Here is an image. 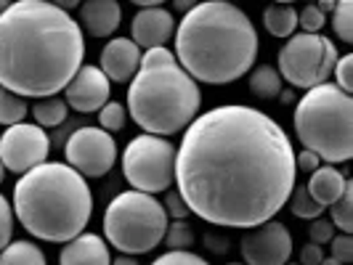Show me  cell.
Returning <instances> with one entry per match:
<instances>
[{
    "label": "cell",
    "mask_w": 353,
    "mask_h": 265,
    "mask_svg": "<svg viewBox=\"0 0 353 265\" xmlns=\"http://www.w3.org/2000/svg\"><path fill=\"white\" fill-rule=\"evenodd\" d=\"M0 265H46V255L35 242L19 239L0 249Z\"/></svg>",
    "instance_id": "44dd1931"
},
{
    "label": "cell",
    "mask_w": 353,
    "mask_h": 265,
    "mask_svg": "<svg viewBox=\"0 0 353 265\" xmlns=\"http://www.w3.org/2000/svg\"><path fill=\"white\" fill-rule=\"evenodd\" d=\"M287 204H290V212L295 215V218H301V220H314V218H321L327 207H321L314 196L308 194V189L305 186H298L295 183V189H292V194L287 199Z\"/></svg>",
    "instance_id": "603a6c76"
},
{
    "label": "cell",
    "mask_w": 353,
    "mask_h": 265,
    "mask_svg": "<svg viewBox=\"0 0 353 265\" xmlns=\"http://www.w3.org/2000/svg\"><path fill=\"white\" fill-rule=\"evenodd\" d=\"M67 101H61L59 96H46V98H37L35 101V123L40 127H59V125L67 120Z\"/></svg>",
    "instance_id": "7402d4cb"
},
{
    "label": "cell",
    "mask_w": 353,
    "mask_h": 265,
    "mask_svg": "<svg viewBox=\"0 0 353 265\" xmlns=\"http://www.w3.org/2000/svg\"><path fill=\"white\" fill-rule=\"evenodd\" d=\"M6 180V167H3V162H0V183Z\"/></svg>",
    "instance_id": "bcb514c9"
},
{
    "label": "cell",
    "mask_w": 353,
    "mask_h": 265,
    "mask_svg": "<svg viewBox=\"0 0 353 265\" xmlns=\"http://www.w3.org/2000/svg\"><path fill=\"white\" fill-rule=\"evenodd\" d=\"M64 154H67V165L74 167L83 178H101L117 162V143L112 138V133L88 125L72 133Z\"/></svg>",
    "instance_id": "30bf717a"
},
{
    "label": "cell",
    "mask_w": 353,
    "mask_h": 265,
    "mask_svg": "<svg viewBox=\"0 0 353 265\" xmlns=\"http://www.w3.org/2000/svg\"><path fill=\"white\" fill-rule=\"evenodd\" d=\"M176 35V19L162 6L141 8L130 21V40L139 48H157Z\"/></svg>",
    "instance_id": "5bb4252c"
},
{
    "label": "cell",
    "mask_w": 353,
    "mask_h": 265,
    "mask_svg": "<svg viewBox=\"0 0 353 265\" xmlns=\"http://www.w3.org/2000/svg\"><path fill=\"white\" fill-rule=\"evenodd\" d=\"M332 210V226L340 233H351L353 231V180H345V191L340 194L335 204H330Z\"/></svg>",
    "instance_id": "d4e9b609"
},
{
    "label": "cell",
    "mask_w": 353,
    "mask_h": 265,
    "mask_svg": "<svg viewBox=\"0 0 353 265\" xmlns=\"http://www.w3.org/2000/svg\"><path fill=\"white\" fill-rule=\"evenodd\" d=\"M229 265H245V263H229Z\"/></svg>",
    "instance_id": "681fc988"
},
{
    "label": "cell",
    "mask_w": 353,
    "mask_h": 265,
    "mask_svg": "<svg viewBox=\"0 0 353 265\" xmlns=\"http://www.w3.org/2000/svg\"><path fill=\"white\" fill-rule=\"evenodd\" d=\"M8 6H11V0H0V14H6Z\"/></svg>",
    "instance_id": "f6af8a7d"
},
{
    "label": "cell",
    "mask_w": 353,
    "mask_h": 265,
    "mask_svg": "<svg viewBox=\"0 0 353 265\" xmlns=\"http://www.w3.org/2000/svg\"><path fill=\"white\" fill-rule=\"evenodd\" d=\"M51 3L56 6V8H61V11H67V14H70L72 8H77L83 0H51Z\"/></svg>",
    "instance_id": "f35d334b"
},
{
    "label": "cell",
    "mask_w": 353,
    "mask_h": 265,
    "mask_svg": "<svg viewBox=\"0 0 353 265\" xmlns=\"http://www.w3.org/2000/svg\"><path fill=\"white\" fill-rule=\"evenodd\" d=\"M223 3H236V0H223Z\"/></svg>",
    "instance_id": "c3c4849f"
},
{
    "label": "cell",
    "mask_w": 353,
    "mask_h": 265,
    "mask_svg": "<svg viewBox=\"0 0 353 265\" xmlns=\"http://www.w3.org/2000/svg\"><path fill=\"white\" fill-rule=\"evenodd\" d=\"M168 212L157 196L120 191L104 212V239L123 255H146L157 249L168 231Z\"/></svg>",
    "instance_id": "52a82bcc"
},
{
    "label": "cell",
    "mask_w": 353,
    "mask_h": 265,
    "mask_svg": "<svg viewBox=\"0 0 353 265\" xmlns=\"http://www.w3.org/2000/svg\"><path fill=\"white\" fill-rule=\"evenodd\" d=\"M284 265H295V263H284ZM298 265H301V263H298Z\"/></svg>",
    "instance_id": "f907efd6"
},
{
    "label": "cell",
    "mask_w": 353,
    "mask_h": 265,
    "mask_svg": "<svg viewBox=\"0 0 353 265\" xmlns=\"http://www.w3.org/2000/svg\"><path fill=\"white\" fill-rule=\"evenodd\" d=\"M123 173L130 189L162 194L176 183V146L152 133H141L125 146Z\"/></svg>",
    "instance_id": "ba28073f"
},
{
    "label": "cell",
    "mask_w": 353,
    "mask_h": 265,
    "mask_svg": "<svg viewBox=\"0 0 353 265\" xmlns=\"http://www.w3.org/2000/svg\"><path fill=\"white\" fill-rule=\"evenodd\" d=\"M123 21V8L117 0H83L80 3V30L93 37H109Z\"/></svg>",
    "instance_id": "2e32d148"
},
{
    "label": "cell",
    "mask_w": 353,
    "mask_h": 265,
    "mask_svg": "<svg viewBox=\"0 0 353 265\" xmlns=\"http://www.w3.org/2000/svg\"><path fill=\"white\" fill-rule=\"evenodd\" d=\"M59 265H112V255L99 233L83 231L64 244L59 255Z\"/></svg>",
    "instance_id": "e0dca14e"
},
{
    "label": "cell",
    "mask_w": 353,
    "mask_h": 265,
    "mask_svg": "<svg viewBox=\"0 0 353 265\" xmlns=\"http://www.w3.org/2000/svg\"><path fill=\"white\" fill-rule=\"evenodd\" d=\"M332 257L340 260L343 265L353 263V236L351 233H335L332 236Z\"/></svg>",
    "instance_id": "836d02e7"
},
{
    "label": "cell",
    "mask_w": 353,
    "mask_h": 265,
    "mask_svg": "<svg viewBox=\"0 0 353 265\" xmlns=\"http://www.w3.org/2000/svg\"><path fill=\"white\" fill-rule=\"evenodd\" d=\"M162 242L168 244V249H189L194 244V229L186 220H173V223H168Z\"/></svg>",
    "instance_id": "4316f807"
},
{
    "label": "cell",
    "mask_w": 353,
    "mask_h": 265,
    "mask_svg": "<svg viewBox=\"0 0 353 265\" xmlns=\"http://www.w3.org/2000/svg\"><path fill=\"white\" fill-rule=\"evenodd\" d=\"M162 207H165V212H168L170 220H186V218L192 215L189 207H186V202L181 199L178 191H168V194H165V202H162Z\"/></svg>",
    "instance_id": "e575fe53"
},
{
    "label": "cell",
    "mask_w": 353,
    "mask_h": 265,
    "mask_svg": "<svg viewBox=\"0 0 353 265\" xmlns=\"http://www.w3.org/2000/svg\"><path fill=\"white\" fill-rule=\"evenodd\" d=\"M152 265H210L208 260H202L199 255L189 252V249H168L162 257H157Z\"/></svg>",
    "instance_id": "4dcf8cb0"
},
{
    "label": "cell",
    "mask_w": 353,
    "mask_h": 265,
    "mask_svg": "<svg viewBox=\"0 0 353 265\" xmlns=\"http://www.w3.org/2000/svg\"><path fill=\"white\" fill-rule=\"evenodd\" d=\"M85 59V37L51 0H17L0 14V88L46 98L67 88Z\"/></svg>",
    "instance_id": "7a4b0ae2"
},
{
    "label": "cell",
    "mask_w": 353,
    "mask_h": 265,
    "mask_svg": "<svg viewBox=\"0 0 353 265\" xmlns=\"http://www.w3.org/2000/svg\"><path fill=\"white\" fill-rule=\"evenodd\" d=\"M274 3H295V0H274Z\"/></svg>",
    "instance_id": "7dc6e473"
},
{
    "label": "cell",
    "mask_w": 353,
    "mask_h": 265,
    "mask_svg": "<svg viewBox=\"0 0 353 265\" xmlns=\"http://www.w3.org/2000/svg\"><path fill=\"white\" fill-rule=\"evenodd\" d=\"M109 93H112V83L104 72L93 64L80 67L77 74L72 77L64 88V101L67 106H72L74 112L80 114H93L99 112L101 106L109 101Z\"/></svg>",
    "instance_id": "4fadbf2b"
},
{
    "label": "cell",
    "mask_w": 353,
    "mask_h": 265,
    "mask_svg": "<svg viewBox=\"0 0 353 265\" xmlns=\"http://www.w3.org/2000/svg\"><path fill=\"white\" fill-rule=\"evenodd\" d=\"M141 67V48L130 37H114L101 51V72L109 83H130Z\"/></svg>",
    "instance_id": "9a60e30c"
},
{
    "label": "cell",
    "mask_w": 353,
    "mask_h": 265,
    "mask_svg": "<svg viewBox=\"0 0 353 265\" xmlns=\"http://www.w3.org/2000/svg\"><path fill=\"white\" fill-rule=\"evenodd\" d=\"M332 30L340 43H353V0H337L332 8Z\"/></svg>",
    "instance_id": "484cf974"
},
{
    "label": "cell",
    "mask_w": 353,
    "mask_h": 265,
    "mask_svg": "<svg viewBox=\"0 0 353 265\" xmlns=\"http://www.w3.org/2000/svg\"><path fill=\"white\" fill-rule=\"evenodd\" d=\"M239 252L245 265H284L292 255V233L279 220H265L242 236Z\"/></svg>",
    "instance_id": "7c38bea8"
},
{
    "label": "cell",
    "mask_w": 353,
    "mask_h": 265,
    "mask_svg": "<svg viewBox=\"0 0 353 265\" xmlns=\"http://www.w3.org/2000/svg\"><path fill=\"white\" fill-rule=\"evenodd\" d=\"M324 21H327V14H321L314 3L305 6L301 14H298V27H301L303 32H308V35H319L321 27H324Z\"/></svg>",
    "instance_id": "f1b7e54d"
},
{
    "label": "cell",
    "mask_w": 353,
    "mask_h": 265,
    "mask_svg": "<svg viewBox=\"0 0 353 265\" xmlns=\"http://www.w3.org/2000/svg\"><path fill=\"white\" fill-rule=\"evenodd\" d=\"M176 183L189 212L205 223L255 229L279 215L298 183L295 146L261 109L215 106L186 127Z\"/></svg>",
    "instance_id": "6da1fadb"
},
{
    "label": "cell",
    "mask_w": 353,
    "mask_h": 265,
    "mask_svg": "<svg viewBox=\"0 0 353 265\" xmlns=\"http://www.w3.org/2000/svg\"><path fill=\"white\" fill-rule=\"evenodd\" d=\"M279 67L276 72L282 74L292 88H314L321 83H330L332 70L337 64V45L324 35H292L279 51Z\"/></svg>",
    "instance_id": "9c48e42d"
},
{
    "label": "cell",
    "mask_w": 353,
    "mask_h": 265,
    "mask_svg": "<svg viewBox=\"0 0 353 265\" xmlns=\"http://www.w3.org/2000/svg\"><path fill=\"white\" fill-rule=\"evenodd\" d=\"M282 74L274 70V67H255V70L250 72L248 77V85H250V93L255 96V98H263V101H274V98H279V93H282Z\"/></svg>",
    "instance_id": "ffe728a7"
},
{
    "label": "cell",
    "mask_w": 353,
    "mask_h": 265,
    "mask_svg": "<svg viewBox=\"0 0 353 265\" xmlns=\"http://www.w3.org/2000/svg\"><path fill=\"white\" fill-rule=\"evenodd\" d=\"M295 133L303 149L324 165H343L353 157V98L335 83L305 90L295 109Z\"/></svg>",
    "instance_id": "8992f818"
},
{
    "label": "cell",
    "mask_w": 353,
    "mask_h": 265,
    "mask_svg": "<svg viewBox=\"0 0 353 265\" xmlns=\"http://www.w3.org/2000/svg\"><path fill=\"white\" fill-rule=\"evenodd\" d=\"M319 265H343V263H340V260H335V257L330 255V257H324V260H321Z\"/></svg>",
    "instance_id": "7bdbcfd3"
},
{
    "label": "cell",
    "mask_w": 353,
    "mask_h": 265,
    "mask_svg": "<svg viewBox=\"0 0 353 265\" xmlns=\"http://www.w3.org/2000/svg\"><path fill=\"white\" fill-rule=\"evenodd\" d=\"M11 236H14V210L8 199L0 194V249L11 242Z\"/></svg>",
    "instance_id": "d6a6232c"
},
{
    "label": "cell",
    "mask_w": 353,
    "mask_h": 265,
    "mask_svg": "<svg viewBox=\"0 0 353 265\" xmlns=\"http://www.w3.org/2000/svg\"><path fill=\"white\" fill-rule=\"evenodd\" d=\"M196 3H199V0H173V8H176L178 14H189Z\"/></svg>",
    "instance_id": "74e56055"
},
{
    "label": "cell",
    "mask_w": 353,
    "mask_h": 265,
    "mask_svg": "<svg viewBox=\"0 0 353 265\" xmlns=\"http://www.w3.org/2000/svg\"><path fill=\"white\" fill-rule=\"evenodd\" d=\"M125 120H128V109L120 101H106L99 109V127L106 133H114V130H123Z\"/></svg>",
    "instance_id": "83f0119b"
},
{
    "label": "cell",
    "mask_w": 353,
    "mask_h": 265,
    "mask_svg": "<svg viewBox=\"0 0 353 265\" xmlns=\"http://www.w3.org/2000/svg\"><path fill=\"white\" fill-rule=\"evenodd\" d=\"M345 180L348 178L343 176L335 165H319L316 170L311 173V180H308L305 189H308V194L314 196L321 207H330L345 191Z\"/></svg>",
    "instance_id": "ac0fdd59"
},
{
    "label": "cell",
    "mask_w": 353,
    "mask_h": 265,
    "mask_svg": "<svg viewBox=\"0 0 353 265\" xmlns=\"http://www.w3.org/2000/svg\"><path fill=\"white\" fill-rule=\"evenodd\" d=\"M319 165H321V159H319L314 151H308V149H303L301 154L295 151V170H298V173H308V176H311Z\"/></svg>",
    "instance_id": "d590c367"
},
{
    "label": "cell",
    "mask_w": 353,
    "mask_h": 265,
    "mask_svg": "<svg viewBox=\"0 0 353 265\" xmlns=\"http://www.w3.org/2000/svg\"><path fill=\"white\" fill-rule=\"evenodd\" d=\"M133 6H141V8H152V6H162L165 0H130Z\"/></svg>",
    "instance_id": "b9f144b4"
},
{
    "label": "cell",
    "mask_w": 353,
    "mask_h": 265,
    "mask_svg": "<svg viewBox=\"0 0 353 265\" xmlns=\"http://www.w3.org/2000/svg\"><path fill=\"white\" fill-rule=\"evenodd\" d=\"M202 90L189 72L181 70L176 53L165 45L146 48L141 67L128 88V114L143 133L173 136L186 130L199 114Z\"/></svg>",
    "instance_id": "5b68a950"
},
{
    "label": "cell",
    "mask_w": 353,
    "mask_h": 265,
    "mask_svg": "<svg viewBox=\"0 0 353 265\" xmlns=\"http://www.w3.org/2000/svg\"><path fill=\"white\" fill-rule=\"evenodd\" d=\"M48 151L51 138L40 125L19 123L0 133V162L17 176H24L27 170L48 162Z\"/></svg>",
    "instance_id": "8fae6325"
},
{
    "label": "cell",
    "mask_w": 353,
    "mask_h": 265,
    "mask_svg": "<svg viewBox=\"0 0 353 265\" xmlns=\"http://www.w3.org/2000/svg\"><path fill=\"white\" fill-rule=\"evenodd\" d=\"M14 212L30 236L67 244L88 226L93 194L88 180L74 167L64 162H43L17 180Z\"/></svg>",
    "instance_id": "277c9868"
},
{
    "label": "cell",
    "mask_w": 353,
    "mask_h": 265,
    "mask_svg": "<svg viewBox=\"0 0 353 265\" xmlns=\"http://www.w3.org/2000/svg\"><path fill=\"white\" fill-rule=\"evenodd\" d=\"M279 96H282L284 104H290V101H292V90H284V93H279Z\"/></svg>",
    "instance_id": "ee69618b"
},
{
    "label": "cell",
    "mask_w": 353,
    "mask_h": 265,
    "mask_svg": "<svg viewBox=\"0 0 353 265\" xmlns=\"http://www.w3.org/2000/svg\"><path fill=\"white\" fill-rule=\"evenodd\" d=\"M324 260V249L319 247V244H305V247L301 249V265H319Z\"/></svg>",
    "instance_id": "8d00e7d4"
},
{
    "label": "cell",
    "mask_w": 353,
    "mask_h": 265,
    "mask_svg": "<svg viewBox=\"0 0 353 265\" xmlns=\"http://www.w3.org/2000/svg\"><path fill=\"white\" fill-rule=\"evenodd\" d=\"M176 61L196 83L229 85L242 80L258 59V32L234 3L205 0L183 14L173 35Z\"/></svg>",
    "instance_id": "3957f363"
},
{
    "label": "cell",
    "mask_w": 353,
    "mask_h": 265,
    "mask_svg": "<svg viewBox=\"0 0 353 265\" xmlns=\"http://www.w3.org/2000/svg\"><path fill=\"white\" fill-rule=\"evenodd\" d=\"M112 265H139V260L133 255H120V257L112 260Z\"/></svg>",
    "instance_id": "60d3db41"
},
{
    "label": "cell",
    "mask_w": 353,
    "mask_h": 265,
    "mask_svg": "<svg viewBox=\"0 0 353 265\" xmlns=\"http://www.w3.org/2000/svg\"><path fill=\"white\" fill-rule=\"evenodd\" d=\"M335 85L340 90H345V93H353V56L351 53H345V56H337V64L335 70Z\"/></svg>",
    "instance_id": "f546056e"
},
{
    "label": "cell",
    "mask_w": 353,
    "mask_h": 265,
    "mask_svg": "<svg viewBox=\"0 0 353 265\" xmlns=\"http://www.w3.org/2000/svg\"><path fill=\"white\" fill-rule=\"evenodd\" d=\"M263 27L274 37H292L298 30V11L290 3H274L263 11Z\"/></svg>",
    "instance_id": "d6986e66"
},
{
    "label": "cell",
    "mask_w": 353,
    "mask_h": 265,
    "mask_svg": "<svg viewBox=\"0 0 353 265\" xmlns=\"http://www.w3.org/2000/svg\"><path fill=\"white\" fill-rule=\"evenodd\" d=\"M332 236H335L332 220H327V218H314V220H311V226H308V239H311V244L324 247V244L332 242Z\"/></svg>",
    "instance_id": "1f68e13d"
},
{
    "label": "cell",
    "mask_w": 353,
    "mask_h": 265,
    "mask_svg": "<svg viewBox=\"0 0 353 265\" xmlns=\"http://www.w3.org/2000/svg\"><path fill=\"white\" fill-rule=\"evenodd\" d=\"M314 6H316L321 14H332V8H335V3L337 0H311Z\"/></svg>",
    "instance_id": "ab89813d"
},
{
    "label": "cell",
    "mask_w": 353,
    "mask_h": 265,
    "mask_svg": "<svg viewBox=\"0 0 353 265\" xmlns=\"http://www.w3.org/2000/svg\"><path fill=\"white\" fill-rule=\"evenodd\" d=\"M30 114V106H27V98H21L11 90L0 88V125L11 127V125L24 123V117Z\"/></svg>",
    "instance_id": "cb8c5ba5"
}]
</instances>
